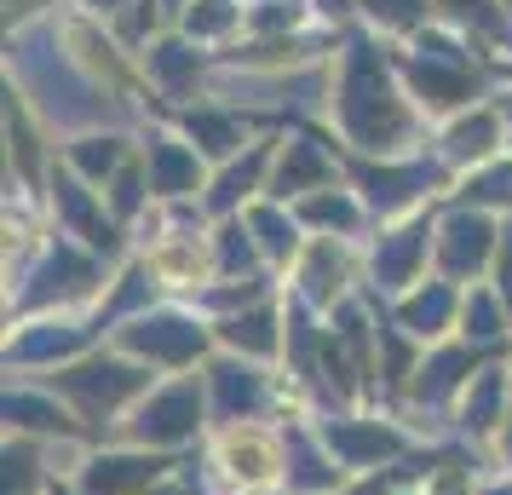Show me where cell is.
Masks as SVG:
<instances>
[{
	"mask_svg": "<svg viewBox=\"0 0 512 495\" xmlns=\"http://www.w3.org/2000/svg\"><path fill=\"white\" fill-rule=\"evenodd\" d=\"M340 121H346V133L363 150H386L409 127L403 104L392 98V81L380 70V58L363 41H351V64H346V81H340Z\"/></svg>",
	"mask_w": 512,
	"mask_h": 495,
	"instance_id": "cell-1",
	"label": "cell"
},
{
	"mask_svg": "<svg viewBox=\"0 0 512 495\" xmlns=\"http://www.w3.org/2000/svg\"><path fill=\"white\" fill-rule=\"evenodd\" d=\"M58 386H64L87 415H110L121 398H133V392H139L144 375H139V369H127V363H81V369H64Z\"/></svg>",
	"mask_w": 512,
	"mask_h": 495,
	"instance_id": "cell-2",
	"label": "cell"
},
{
	"mask_svg": "<svg viewBox=\"0 0 512 495\" xmlns=\"http://www.w3.org/2000/svg\"><path fill=\"white\" fill-rule=\"evenodd\" d=\"M196 415H202L196 386H167V392H156V398L139 409L133 432H139L144 444H179V438L196 432Z\"/></svg>",
	"mask_w": 512,
	"mask_h": 495,
	"instance_id": "cell-3",
	"label": "cell"
},
{
	"mask_svg": "<svg viewBox=\"0 0 512 495\" xmlns=\"http://www.w3.org/2000/svg\"><path fill=\"white\" fill-rule=\"evenodd\" d=\"M98 283V265L87 254H75V248H52L47 265L35 271V283L24 288V306H47V300H75V294H87Z\"/></svg>",
	"mask_w": 512,
	"mask_h": 495,
	"instance_id": "cell-4",
	"label": "cell"
},
{
	"mask_svg": "<svg viewBox=\"0 0 512 495\" xmlns=\"http://www.w3.org/2000/svg\"><path fill=\"white\" fill-rule=\"evenodd\" d=\"M133 352L156 357V363H190V357L202 352V329H190L185 317H144L133 329L121 334Z\"/></svg>",
	"mask_w": 512,
	"mask_h": 495,
	"instance_id": "cell-5",
	"label": "cell"
},
{
	"mask_svg": "<svg viewBox=\"0 0 512 495\" xmlns=\"http://www.w3.org/2000/svg\"><path fill=\"white\" fill-rule=\"evenodd\" d=\"M489 248H495V231H489L484 213H449L443 219V265H449V277H472L489 260Z\"/></svg>",
	"mask_w": 512,
	"mask_h": 495,
	"instance_id": "cell-6",
	"label": "cell"
},
{
	"mask_svg": "<svg viewBox=\"0 0 512 495\" xmlns=\"http://www.w3.org/2000/svg\"><path fill=\"white\" fill-rule=\"evenodd\" d=\"M409 81L420 87L426 104H461V98H472V87H478L472 64H466V58H443V52L409 58Z\"/></svg>",
	"mask_w": 512,
	"mask_h": 495,
	"instance_id": "cell-7",
	"label": "cell"
},
{
	"mask_svg": "<svg viewBox=\"0 0 512 495\" xmlns=\"http://www.w3.org/2000/svg\"><path fill=\"white\" fill-rule=\"evenodd\" d=\"M357 179L369 190L374 208H397V202H409L415 190H426L438 179V167L432 162H415V167H357Z\"/></svg>",
	"mask_w": 512,
	"mask_h": 495,
	"instance_id": "cell-8",
	"label": "cell"
},
{
	"mask_svg": "<svg viewBox=\"0 0 512 495\" xmlns=\"http://www.w3.org/2000/svg\"><path fill=\"white\" fill-rule=\"evenodd\" d=\"M52 196H58V213H64V225H70L75 236H87L98 254H116V231L104 225V213L93 208V196L75 185V179H58V190H52Z\"/></svg>",
	"mask_w": 512,
	"mask_h": 495,
	"instance_id": "cell-9",
	"label": "cell"
},
{
	"mask_svg": "<svg viewBox=\"0 0 512 495\" xmlns=\"http://www.w3.org/2000/svg\"><path fill=\"white\" fill-rule=\"evenodd\" d=\"M167 461H139V455H116V461H98L87 472V495H133L144 484H156L162 478Z\"/></svg>",
	"mask_w": 512,
	"mask_h": 495,
	"instance_id": "cell-10",
	"label": "cell"
},
{
	"mask_svg": "<svg viewBox=\"0 0 512 495\" xmlns=\"http://www.w3.org/2000/svg\"><path fill=\"white\" fill-rule=\"evenodd\" d=\"M420 254H426V225H409V231L386 236V242H380V254H374V283H380V288L409 283V271H415Z\"/></svg>",
	"mask_w": 512,
	"mask_h": 495,
	"instance_id": "cell-11",
	"label": "cell"
},
{
	"mask_svg": "<svg viewBox=\"0 0 512 495\" xmlns=\"http://www.w3.org/2000/svg\"><path fill=\"white\" fill-rule=\"evenodd\" d=\"M213 398H219V415L236 421V415H254L259 403H265V386H259L254 369H242V363H219V369H213Z\"/></svg>",
	"mask_w": 512,
	"mask_h": 495,
	"instance_id": "cell-12",
	"label": "cell"
},
{
	"mask_svg": "<svg viewBox=\"0 0 512 495\" xmlns=\"http://www.w3.org/2000/svg\"><path fill=\"white\" fill-rule=\"evenodd\" d=\"M328 173H334V162H328V156H323L311 139L288 144V156H282V167H277V196H294V190L323 185Z\"/></svg>",
	"mask_w": 512,
	"mask_h": 495,
	"instance_id": "cell-13",
	"label": "cell"
},
{
	"mask_svg": "<svg viewBox=\"0 0 512 495\" xmlns=\"http://www.w3.org/2000/svg\"><path fill=\"white\" fill-rule=\"evenodd\" d=\"M328 444H334V455L340 461H351V467H363V461H380V455H392L397 438L392 432H380V426H328Z\"/></svg>",
	"mask_w": 512,
	"mask_h": 495,
	"instance_id": "cell-14",
	"label": "cell"
},
{
	"mask_svg": "<svg viewBox=\"0 0 512 495\" xmlns=\"http://www.w3.org/2000/svg\"><path fill=\"white\" fill-rule=\"evenodd\" d=\"M150 179H156V190H190L196 185V156H185L179 144H156L150 150Z\"/></svg>",
	"mask_w": 512,
	"mask_h": 495,
	"instance_id": "cell-15",
	"label": "cell"
},
{
	"mask_svg": "<svg viewBox=\"0 0 512 495\" xmlns=\"http://www.w3.org/2000/svg\"><path fill=\"white\" fill-rule=\"evenodd\" d=\"M225 340L231 346H242V352H277V317L271 311H248V317H231L225 323Z\"/></svg>",
	"mask_w": 512,
	"mask_h": 495,
	"instance_id": "cell-16",
	"label": "cell"
},
{
	"mask_svg": "<svg viewBox=\"0 0 512 495\" xmlns=\"http://www.w3.org/2000/svg\"><path fill=\"white\" fill-rule=\"evenodd\" d=\"M466 369H472V352H443V357H432V363L420 369V398L438 403L443 392H455V386H461Z\"/></svg>",
	"mask_w": 512,
	"mask_h": 495,
	"instance_id": "cell-17",
	"label": "cell"
},
{
	"mask_svg": "<svg viewBox=\"0 0 512 495\" xmlns=\"http://www.w3.org/2000/svg\"><path fill=\"white\" fill-rule=\"evenodd\" d=\"M449 306H455V300H449V288H443V283H432L426 294H415V300L403 306V329H415V334L443 329V323H449Z\"/></svg>",
	"mask_w": 512,
	"mask_h": 495,
	"instance_id": "cell-18",
	"label": "cell"
},
{
	"mask_svg": "<svg viewBox=\"0 0 512 495\" xmlns=\"http://www.w3.org/2000/svg\"><path fill=\"white\" fill-rule=\"evenodd\" d=\"M75 346H81V329H41V334H24L12 346V357L18 363H41V357H70Z\"/></svg>",
	"mask_w": 512,
	"mask_h": 495,
	"instance_id": "cell-19",
	"label": "cell"
},
{
	"mask_svg": "<svg viewBox=\"0 0 512 495\" xmlns=\"http://www.w3.org/2000/svg\"><path fill=\"white\" fill-rule=\"evenodd\" d=\"M6 421L35 426V432H70V421H64L47 398H29V392H12V398H6Z\"/></svg>",
	"mask_w": 512,
	"mask_h": 495,
	"instance_id": "cell-20",
	"label": "cell"
},
{
	"mask_svg": "<svg viewBox=\"0 0 512 495\" xmlns=\"http://www.w3.org/2000/svg\"><path fill=\"white\" fill-rule=\"evenodd\" d=\"M185 127H190V139L202 144V150H213V156H225V150H236V144H242V133H236V121L208 116V110H190V116H185Z\"/></svg>",
	"mask_w": 512,
	"mask_h": 495,
	"instance_id": "cell-21",
	"label": "cell"
},
{
	"mask_svg": "<svg viewBox=\"0 0 512 495\" xmlns=\"http://www.w3.org/2000/svg\"><path fill=\"white\" fill-rule=\"evenodd\" d=\"M495 415H501V375L489 369V375H478L472 392H466V426L484 432V426H495Z\"/></svg>",
	"mask_w": 512,
	"mask_h": 495,
	"instance_id": "cell-22",
	"label": "cell"
},
{
	"mask_svg": "<svg viewBox=\"0 0 512 495\" xmlns=\"http://www.w3.org/2000/svg\"><path fill=\"white\" fill-rule=\"evenodd\" d=\"M259 167H265V144H254V150H248V156H242V162L231 167V173H225V179H219V185H213V208H231L236 196H242V190H254V179H259Z\"/></svg>",
	"mask_w": 512,
	"mask_h": 495,
	"instance_id": "cell-23",
	"label": "cell"
},
{
	"mask_svg": "<svg viewBox=\"0 0 512 495\" xmlns=\"http://www.w3.org/2000/svg\"><path fill=\"white\" fill-rule=\"evenodd\" d=\"M288 461H294V484H300V490H323V484H334V472L323 467V455L305 444L300 432L288 438Z\"/></svg>",
	"mask_w": 512,
	"mask_h": 495,
	"instance_id": "cell-24",
	"label": "cell"
},
{
	"mask_svg": "<svg viewBox=\"0 0 512 495\" xmlns=\"http://www.w3.org/2000/svg\"><path fill=\"white\" fill-rule=\"evenodd\" d=\"M150 70H156V75L167 81V87L179 93V87H185L190 75H196V52H190V47H179V41H167V47H156V52H150Z\"/></svg>",
	"mask_w": 512,
	"mask_h": 495,
	"instance_id": "cell-25",
	"label": "cell"
},
{
	"mask_svg": "<svg viewBox=\"0 0 512 495\" xmlns=\"http://www.w3.org/2000/svg\"><path fill=\"white\" fill-rule=\"evenodd\" d=\"M489 144H495V116H472V121H461V127L449 133V156L466 162V156H484Z\"/></svg>",
	"mask_w": 512,
	"mask_h": 495,
	"instance_id": "cell-26",
	"label": "cell"
},
{
	"mask_svg": "<svg viewBox=\"0 0 512 495\" xmlns=\"http://www.w3.org/2000/svg\"><path fill=\"white\" fill-rule=\"evenodd\" d=\"M116 162H121V144H116V139H87V144H75V167H81L87 179H104Z\"/></svg>",
	"mask_w": 512,
	"mask_h": 495,
	"instance_id": "cell-27",
	"label": "cell"
},
{
	"mask_svg": "<svg viewBox=\"0 0 512 495\" xmlns=\"http://www.w3.org/2000/svg\"><path fill=\"white\" fill-rule=\"evenodd\" d=\"M334 288H340V260H334L328 248H317V254H311V271H305V294H311V300H328Z\"/></svg>",
	"mask_w": 512,
	"mask_h": 495,
	"instance_id": "cell-28",
	"label": "cell"
},
{
	"mask_svg": "<svg viewBox=\"0 0 512 495\" xmlns=\"http://www.w3.org/2000/svg\"><path fill=\"white\" fill-rule=\"evenodd\" d=\"M466 202H512V167H489L461 190Z\"/></svg>",
	"mask_w": 512,
	"mask_h": 495,
	"instance_id": "cell-29",
	"label": "cell"
},
{
	"mask_svg": "<svg viewBox=\"0 0 512 495\" xmlns=\"http://www.w3.org/2000/svg\"><path fill=\"white\" fill-rule=\"evenodd\" d=\"M305 219H317V225H340V231H351V225H357V208H351L346 196H311V202H305Z\"/></svg>",
	"mask_w": 512,
	"mask_h": 495,
	"instance_id": "cell-30",
	"label": "cell"
},
{
	"mask_svg": "<svg viewBox=\"0 0 512 495\" xmlns=\"http://www.w3.org/2000/svg\"><path fill=\"white\" fill-rule=\"evenodd\" d=\"M369 6V18L374 24H420V12H426V0H363Z\"/></svg>",
	"mask_w": 512,
	"mask_h": 495,
	"instance_id": "cell-31",
	"label": "cell"
},
{
	"mask_svg": "<svg viewBox=\"0 0 512 495\" xmlns=\"http://www.w3.org/2000/svg\"><path fill=\"white\" fill-rule=\"evenodd\" d=\"M466 334H472V340H495V334H501V311H495L489 294H472V306H466Z\"/></svg>",
	"mask_w": 512,
	"mask_h": 495,
	"instance_id": "cell-32",
	"label": "cell"
},
{
	"mask_svg": "<svg viewBox=\"0 0 512 495\" xmlns=\"http://www.w3.org/2000/svg\"><path fill=\"white\" fill-rule=\"evenodd\" d=\"M254 231H259V242H265L271 254H288V248H294V231H288V219H282V213H271V208H259V213H254Z\"/></svg>",
	"mask_w": 512,
	"mask_h": 495,
	"instance_id": "cell-33",
	"label": "cell"
},
{
	"mask_svg": "<svg viewBox=\"0 0 512 495\" xmlns=\"http://www.w3.org/2000/svg\"><path fill=\"white\" fill-rule=\"evenodd\" d=\"M29 484H35V455L6 449V495H29Z\"/></svg>",
	"mask_w": 512,
	"mask_h": 495,
	"instance_id": "cell-34",
	"label": "cell"
},
{
	"mask_svg": "<svg viewBox=\"0 0 512 495\" xmlns=\"http://www.w3.org/2000/svg\"><path fill=\"white\" fill-rule=\"evenodd\" d=\"M219 265H225V271H248V265H254V248H248V236L236 231H219Z\"/></svg>",
	"mask_w": 512,
	"mask_h": 495,
	"instance_id": "cell-35",
	"label": "cell"
},
{
	"mask_svg": "<svg viewBox=\"0 0 512 495\" xmlns=\"http://www.w3.org/2000/svg\"><path fill=\"white\" fill-rule=\"evenodd\" d=\"M225 24H231V6H225V0H202V6H190V29H196V35H219Z\"/></svg>",
	"mask_w": 512,
	"mask_h": 495,
	"instance_id": "cell-36",
	"label": "cell"
},
{
	"mask_svg": "<svg viewBox=\"0 0 512 495\" xmlns=\"http://www.w3.org/2000/svg\"><path fill=\"white\" fill-rule=\"evenodd\" d=\"M139 300H150V277H144V271H133V277L121 283V294L110 300V311H104V323H110V317H121V311H133Z\"/></svg>",
	"mask_w": 512,
	"mask_h": 495,
	"instance_id": "cell-37",
	"label": "cell"
},
{
	"mask_svg": "<svg viewBox=\"0 0 512 495\" xmlns=\"http://www.w3.org/2000/svg\"><path fill=\"white\" fill-rule=\"evenodd\" d=\"M455 12H461L466 24H478V29H489V35H501V18H495V0H449Z\"/></svg>",
	"mask_w": 512,
	"mask_h": 495,
	"instance_id": "cell-38",
	"label": "cell"
},
{
	"mask_svg": "<svg viewBox=\"0 0 512 495\" xmlns=\"http://www.w3.org/2000/svg\"><path fill=\"white\" fill-rule=\"evenodd\" d=\"M139 190H144V179L133 173V167H127V173L116 179V208H121V213H133V208H139Z\"/></svg>",
	"mask_w": 512,
	"mask_h": 495,
	"instance_id": "cell-39",
	"label": "cell"
},
{
	"mask_svg": "<svg viewBox=\"0 0 512 495\" xmlns=\"http://www.w3.org/2000/svg\"><path fill=\"white\" fill-rule=\"evenodd\" d=\"M501 300L512 306V231H507V242H501Z\"/></svg>",
	"mask_w": 512,
	"mask_h": 495,
	"instance_id": "cell-40",
	"label": "cell"
},
{
	"mask_svg": "<svg viewBox=\"0 0 512 495\" xmlns=\"http://www.w3.org/2000/svg\"><path fill=\"white\" fill-rule=\"evenodd\" d=\"M93 6H104V12H110V6H139V0H93Z\"/></svg>",
	"mask_w": 512,
	"mask_h": 495,
	"instance_id": "cell-41",
	"label": "cell"
},
{
	"mask_svg": "<svg viewBox=\"0 0 512 495\" xmlns=\"http://www.w3.org/2000/svg\"><path fill=\"white\" fill-rule=\"evenodd\" d=\"M323 6H328V12H340V6H346V0H323Z\"/></svg>",
	"mask_w": 512,
	"mask_h": 495,
	"instance_id": "cell-42",
	"label": "cell"
},
{
	"mask_svg": "<svg viewBox=\"0 0 512 495\" xmlns=\"http://www.w3.org/2000/svg\"><path fill=\"white\" fill-rule=\"evenodd\" d=\"M507 116H512V104H507Z\"/></svg>",
	"mask_w": 512,
	"mask_h": 495,
	"instance_id": "cell-43",
	"label": "cell"
},
{
	"mask_svg": "<svg viewBox=\"0 0 512 495\" xmlns=\"http://www.w3.org/2000/svg\"><path fill=\"white\" fill-rule=\"evenodd\" d=\"M507 449H512V438H507Z\"/></svg>",
	"mask_w": 512,
	"mask_h": 495,
	"instance_id": "cell-44",
	"label": "cell"
},
{
	"mask_svg": "<svg viewBox=\"0 0 512 495\" xmlns=\"http://www.w3.org/2000/svg\"><path fill=\"white\" fill-rule=\"evenodd\" d=\"M507 6H512V0H507Z\"/></svg>",
	"mask_w": 512,
	"mask_h": 495,
	"instance_id": "cell-45",
	"label": "cell"
}]
</instances>
